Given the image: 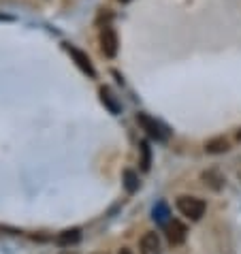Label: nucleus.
<instances>
[{
    "mask_svg": "<svg viewBox=\"0 0 241 254\" xmlns=\"http://www.w3.org/2000/svg\"><path fill=\"white\" fill-rule=\"evenodd\" d=\"M231 150V143L226 137H214L209 141H205V152L207 154H224Z\"/></svg>",
    "mask_w": 241,
    "mask_h": 254,
    "instance_id": "8",
    "label": "nucleus"
},
{
    "mask_svg": "<svg viewBox=\"0 0 241 254\" xmlns=\"http://www.w3.org/2000/svg\"><path fill=\"white\" fill-rule=\"evenodd\" d=\"M237 139H239V141H241V130H239V132H237Z\"/></svg>",
    "mask_w": 241,
    "mask_h": 254,
    "instance_id": "16",
    "label": "nucleus"
},
{
    "mask_svg": "<svg viewBox=\"0 0 241 254\" xmlns=\"http://www.w3.org/2000/svg\"><path fill=\"white\" fill-rule=\"evenodd\" d=\"M118 34L116 30H113L111 26H105L103 30H101V49H103V54L107 56V58H116V54H118Z\"/></svg>",
    "mask_w": 241,
    "mask_h": 254,
    "instance_id": "4",
    "label": "nucleus"
},
{
    "mask_svg": "<svg viewBox=\"0 0 241 254\" xmlns=\"http://www.w3.org/2000/svg\"><path fill=\"white\" fill-rule=\"evenodd\" d=\"M201 180H203V184L205 186H209L211 190H222L224 184H226V178L222 175V171L220 169H207V171H203L201 175Z\"/></svg>",
    "mask_w": 241,
    "mask_h": 254,
    "instance_id": "7",
    "label": "nucleus"
},
{
    "mask_svg": "<svg viewBox=\"0 0 241 254\" xmlns=\"http://www.w3.org/2000/svg\"><path fill=\"white\" fill-rule=\"evenodd\" d=\"M141 169L143 171H150V165H152V154H150V145L147 141H141Z\"/></svg>",
    "mask_w": 241,
    "mask_h": 254,
    "instance_id": "11",
    "label": "nucleus"
},
{
    "mask_svg": "<svg viewBox=\"0 0 241 254\" xmlns=\"http://www.w3.org/2000/svg\"><path fill=\"white\" fill-rule=\"evenodd\" d=\"M175 207H177V211H180L181 216H186L188 220H192V222L201 220L203 214H205V209H207V205H205L203 199H198V196H190V194L177 196Z\"/></svg>",
    "mask_w": 241,
    "mask_h": 254,
    "instance_id": "1",
    "label": "nucleus"
},
{
    "mask_svg": "<svg viewBox=\"0 0 241 254\" xmlns=\"http://www.w3.org/2000/svg\"><path fill=\"white\" fill-rule=\"evenodd\" d=\"M101 101L105 103V105H107V107L113 111V114H118V111H120V107H118V103L116 101H113V96H111V92H109V90L107 88H101Z\"/></svg>",
    "mask_w": 241,
    "mask_h": 254,
    "instance_id": "12",
    "label": "nucleus"
},
{
    "mask_svg": "<svg viewBox=\"0 0 241 254\" xmlns=\"http://www.w3.org/2000/svg\"><path fill=\"white\" fill-rule=\"evenodd\" d=\"M237 175H239V182H241V167H239V171H237Z\"/></svg>",
    "mask_w": 241,
    "mask_h": 254,
    "instance_id": "15",
    "label": "nucleus"
},
{
    "mask_svg": "<svg viewBox=\"0 0 241 254\" xmlns=\"http://www.w3.org/2000/svg\"><path fill=\"white\" fill-rule=\"evenodd\" d=\"M124 188L128 190L130 194H132V192H137V188H139L137 173H134V171H128V169H126V171H124Z\"/></svg>",
    "mask_w": 241,
    "mask_h": 254,
    "instance_id": "10",
    "label": "nucleus"
},
{
    "mask_svg": "<svg viewBox=\"0 0 241 254\" xmlns=\"http://www.w3.org/2000/svg\"><path fill=\"white\" fill-rule=\"evenodd\" d=\"M81 239V231L79 229H66L62 231L58 237H56V244L58 246H73Z\"/></svg>",
    "mask_w": 241,
    "mask_h": 254,
    "instance_id": "9",
    "label": "nucleus"
},
{
    "mask_svg": "<svg viewBox=\"0 0 241 254\" xmlns=\"http://www.w3.org/2000/svg\"><path fill=\"white\" fill-rule=\"evenodd\" d=\"M139 252L141 254H162V246H160V237L158 233H145L141 237V244H139Z\"/></svg>",
    "mask_w": 241,
    "mask_h": 254,
    "instance_id": "6",
    "label": "nucleus"
},
{
    "mask_svg": "<svg viewBox=\"0 0 241 254\" xmlns=\"http://www.w3.org/2000/svg\"><path fill=\"white\" fill-rule=\"evenodd\" d=\"M64 47H66V52L70 54V58L75 60V64L79 66L83 73L90 75V77H96V70H94V66H92V60L88 58V54H83L81 49H77L73 45H64Z\"/></svg>",
    "mask_w": 241,
    "mask_h": 254,
    "instance_id": "5",
    "label": "nucleus"
},
{
    "mask_svg": "<svg viewBox=\"0 0 241 254\" xmlns=\"http://www.w3.org/2000/svg\"><path fill=\"white\" fill-rule=\"evenodd\" d=\"M167 216H169L167 205H165V203H160V205L154 209V220H158V222H162V224H167V222H169V220H167Z\"/></svg>",
    "mask_w": 241,
    "mask_h": 254,
    "instance_id": "13",
    "label": "nucleus"
},
{
    "mask_svg": "<svg viewBox=\"0 0 241 254\" xmlns=\"http://www.w3.org/2000/svg\"><path fill=\"white\" fill-rule=\"evenodd\" d=\"M118 254H134V252H132L130 248H120V252H118Z\"/></svg>",
    "mask_w": 241,
    "mask_h": 254,
    "instance_id": "14",
    "label": "nucleus"
},
{
    "mask_svg": "<svg viewBox=\"0 0 241 254\" xmlns=\"http://www.w3.org/2000/svg\"><path fill=\"white\" fill-rule=\"evenodd\" d=\"M137 124L147 132V137H152L156 141H167V137H169L165 126H162L160 122H156V120L152 116H147V114H139L137 116Z\"/></svg>",
    "mask_w": 241,
    "mask_h": 254,
    "instance_id": "2",
    "label": "nucleus"
},
{
    "mask_svg": "<svg viewBox=\"0 0 241 254\" xmlns=\"http://www.w3.org/2000/svg\"><path fill=\"white\" fill-rule=\"evenodd\" d=\"M94 254H107V252H94Z\"/></svg>",
    "mask_w": 241,
    "mask_h": 254,
    "instance_id": "18",
    "label": "nucleus"
},
{
    "mask_svg": "<svg viewBox=\"0 0 241 254\" xmlns=\"http://www.w3.org/2000/svg\"><path fill=\"white\" fill-rule=\"evenodd\" d=\"M165 233H167V242L171 246H181L188 237V229L180 220H169L165 224Z\"/></svg>",
    "mask_w": 241,
    "mask_h": 254,
    "instance_id": "3",
    "label": "nucleus"
},
{
    "mask_svg": "<svg viewBox=\"0 0 241 254\" xmlns=\"http://www.w3.org/2000/svg\"><path fill=\"white\" fill-rule=\"evenodd\" d=\"M120 2H130V0H120Z\"/></svg>",
    "mask_w": 241,
    "mask_h": 254,
    "instance_id": "17",
    "label": "nucleus"
}]
</instances>
